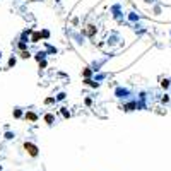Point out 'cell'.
<instances>
[{"label": "cell", "mask_w": 171, "mask_h": 171, "mask_svg": "<svg viewBox=\"0 0 171 171\" xmlns=\"http://www.w3.org/2000/svg\"><path fill=\"white\" fill-rule=\"evenodd\" d=\"M24 147H26V151H27L31 156H38V147H36V145L27 144V142H26V145H24Z\"/></svg>", "instance_id": "1"}]
</instances>
